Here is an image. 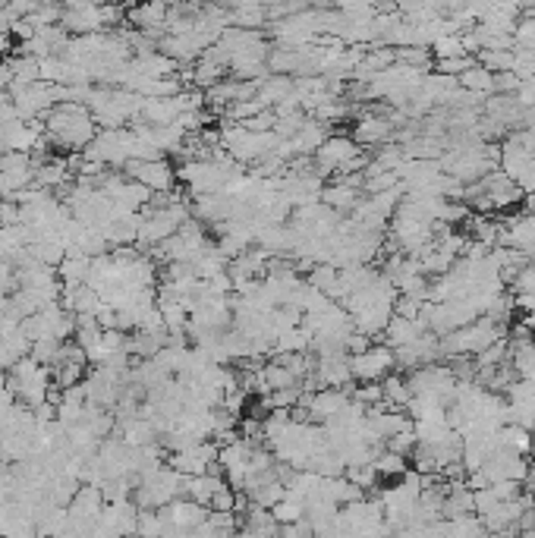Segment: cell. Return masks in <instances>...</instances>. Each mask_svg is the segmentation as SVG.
<instances>
[{
    "mask_svg": "<svg viewBox=\"0 0 535 538\" xmlns=\"http://www.w3.org/2000/svg\"><path fill=\"white\" fill-rule=\"evenodd\" d=\"M45 135L51 148H70V154H76L95 142L98 123L82 101H66L45 117Z\"/></svg>",
    "mask_w": 535,
    "mask_h": 538,
    "instance_id": "6da1fadb",
    "label": "cell"
},
{
    "mask_svg": "<svg viewBox=\"0 0 535 538\" xmlns=\"http://www.w3.org/2000/svg\"><path fill=\"white\" fill-rule=\"evenodd\" d=\"M126 179L145 187L151 195H168L177 189V167L170 164L168 158L161 161H129L126 167Z\"/></svg>",
    "mask_w": 535,
    "mask_h": 538,
    "instance_id": "7a4b0ae2",
    "label": "cell"
},
{
    "mask_svg": "<svg viewBox=\"0 0 535 538\" xmlns=\"http://www.w3.org/2000/svg\"><path fill=\"white\" fill-rule=\"evenodd\" d=\"M393 372V350L391 346H372V350L349 356V375L362 385H378Z\"/></svg>",
    "mask_w": 535,
    "mask_h": 538,
    "instance_id": "3957f363",
    "label": "cell"
},
{
    "mask_svg": "<svg viewBox=\"0 0 535 538\" xmlns=\"http://www.w3.org/2000/svg\"><path fill=\"white\" fill-rule=\"evenodd\" d=\"M359 154H366V152L356 145L353 135H328V139H324V145L315 152L318 177H322V173H334V177H337V173H341L349 161L359 158Z\"/></svg>",
    "mask_w": 535,
    "mask_h": 538,
    "instance_id": "277c9868",
    "label": "cell"
},
{
    "mask_svg": "<svg viewBox=\"0 0 535 538\" xmlns=\"http://www.w3.org/2000/svg\"><path fill=\"white\" fill-rule=\"evenodd\" d=\"M391 135H393V123H391V117H384V114H366V117H359L353 126V142L359 148L381 145V142H387Z\"/></svg>",
    "mask_w": 535,
    "mask_h": 538,
    "instance_id": "5b68a950",
    "label": "cell"
},
{
    "mask_svg": "<svg viewBox=\"0 0 535 538\" xmlns=\"http://www.w3.org/2000/svg\"><path fill=\"white\" fill-rule=\"evenodd\" d=\"M224 485H227V482H224V475H220V473H205V475H195V479H186L183 494L208 510V507H211V500H214V494H218Z\"/></svg>",
    "mask_w": 535,
    "mask_h": 538,
    "instance_id": "8992f818",
    "label": "cell"
},
{
    "mask_svg": "<svg viewBox=\"0 0 535 538\" xmlns=\"http://www.w3.org/2000/svg\"><path fill=\"white\" fill-rule=\"evenodd\" d=\"M535 447V438L532 431L520 429V425H504V429H497L495 435V450H510V454H532Z\"/></svg>",
    "mask_w": 535,
    "mask_h": 538,
    "instance_id": "52a82bcc",
    "label": "cell"
},
{
    "mask_svg": "<svg viewBox=\"0 0 535 538\" xmlns=\"http://www.w3.org/2000/svg\"><path fill=\"white\" fill-rule=\"evenodd\" d=\"M426 331H428V327L422 325V321H410V318H400V315H393V318L387 321L384 340L393 346V350H397V346H407V343H413V340H419Z\"/></svg>",
    "mask_w": 535,
    "mask_h": 538,
    "instance_id": "ba28073f",
    "label": "cell"
},
{
    "mask_svg": "<svg viewBox=\"0 0 535 538\" xmlns=\"http://www.w3.org/2000/svg\"><path fill=\"white\" fill-rule=\"evenodd\" d=\"M322 202L324 208L331 212H349L362 202V189H353V187H343V183H331L328 189H322Z\"/></svg>",
    "mask_w": 535,
    "mask_h": 538,
    "instance_id": "9c48e42d",
    "label": "cell"
},
{
    "mask_svg": "<svg viewBox=\"0 0 535 538\" xmlns=\"http://www.w3.org/2000/svg\"><path fill=\"white\" fill-rule=\"evenodd\" d=\"M224 66L220 64H214V60H208V57H199L195 60V70H193V85L199 91H211V89H218L220 82H224Z\"/></svg>",
    "mask_w": 535,
    "mask_h": 538,
    "instance_id": "30bf717a",
    "label": "cell"
},
{
    "mask_svg": "<svg viewBox=\"0 0 535 538\" xmlns=\"http://www.w3.org/2000/svg\"><path fill=\"white\" fill-rule=\"evenodd\" d=\"M381 387H384V406L387 410H407V404L413 400V394H410V385L403 375H387L384 381H381Z\"/></svg>",
    "mask_w": 535,
    "mask_h": 538,
    "instance_id": "8fae6325",
    "label": "cell"
},
{
    "mask_svg": "<svg viewBox=\"0 0 535 538\" xmlns=\"http://www.w3.org/2000/svg\"><path fill=\"white\" fill-rule=\"evenodd\" d=\"M272 516H274V523H278V525H297V523H303V519H306V500L287 491V498L280 500V504L272 507Z\"/></svg>",
    "mask_w": 535,
    "mask_h": 538,
    "instance_id": "7c38bea8",
    "label": "cell"
},
{
    "mask_svg": "<svg viewBox=\"0 0 535 538\" xmlns=\"http://www.w3.org/2000/svg\"><path fill=\"white\" fill-rule=\"evenodd\" d=\"M375 473H378V479H403V475L410 473V460L400 454H391V450H378V456H375Z\"/></svg>",
    "mask_w": 535,
    "mask_h": 538,
    "instance_id": "4fadbf2b",
    "label": "cell"
},
{
    "mask_svg": "<svg viewBox=\"0 0 535 538\" xmlns=\"http://www.w3.org/2000/svg\"><path fill=\"white\" fill-rule=\"evenodd\" d=\"M460 82V89L463 91H470V95H491L495 91V76H491L488 70H482V66H470V70L463 73V76L457 79Z\"/></svg>",
    "mask_w": 535,
    "mask_h": 538,
    "instance_id": "5bb4252c",
    "label": "cell"
},
{
    "mask_svg": "<svg viewBox=\"0 0 535 538\" xmlns=\"http://www.w3.org/2000/svg\"><path fill=\"white\" fill-rule=\"evenodd\" d=\"M479 66L488 70L491 76H501V73L513 70V51H482L479 54Z\"/></svg>",
    "mask_w": 535,
    "mask_h": 538,
    "instance_id": "9a60e30c",
    "label": "cell"
},
{
    "mask_svg": "<svg viewBox=\"0 0 535 538\" xmlns=\"http://www.w3.org/2000/svg\"><path fill=\"white\" fill-rule=\"evenodd\" d=\"M513 73L520 82H532L535 79V51H526V48H513Z\"/></svg>",
    "mask_w": 535,
    "mask_h": 538,
    "instance_id": "2e32d148",
    "label": "cell"
},
{
    "mask_svg": "<svg viewBox=\"0 0 535 538\" xmlns=\"http://www.w3.org/2000/svg\"><path fill=\"white\" fill-rule=\"evenodd\" d=\"M343 473H347V482H353L359 491H372L375 482H378V473H375L372 463H368V466H349L343 469Z\"/></svg>",
    "mask_w": 535,
    "mask_h": 538,
    "instance_id": "e0dca14e",
    "label": "cell"
},
{
    "mask_svg": "<svg viewBox=\"0 0 535 538\" xmlns=\"http://www.w3.org/2000/svg\"><path fill=\"white\" fill-rule=\"evenodd\" d=\"M416 429V425H413ZM410 429V431H400V435H393L391 441H387V450H391V454H400V456H413V450L419 447V441H416V431Z\"/></svg>",
    "mask_w": 535,
    "mask_h": 538,
    "instance_id": "ac0fdd59",
    "label": "cell"
},
{
    "mask_svg": "<svg viewBox=\"0 0 535 538\" xmlns=\"http://www.w3.org/2000/svg\"><path fill=\"white\" fill-rule=\"evenodd\" d=\"M513 287H516V293H532L535 296V265L522 268L520 274L513 277Z\"/></svg>",
    "mask_w": 535,
    "mask_h": 538,
    "instance_id": "d6986e66",
    "label": "cell"
},
{
    "mask_svg": "<svg viewBox=\"0 0 535 538\" xmlns=\"http://www.w3.org/2000/svg\"><path fill=\"white\" fill-rule=\"evenodd\" d=\"M513 308H520V312H526V315H535V296L532 293H516Z\"/></svg>",
    "mask_w": 535,
    "mask_h": 538,
    "instance_id": "ffe728a7",
    "label": "cell"
},
{
    "mask_svg": "<svg viewBox=\"0 0 535 538\" xmlns=\"http://www.w3.org/2000/svg\"><path fill=\"white\" fill-rule=\"evenodd\" d=\"M522 488H526V494L535 498V460H529V473H526V479H522Z\"/></svg>",
    "mask_w": 535,
    "mask_h": 538,
    "instance_id": "44dd1931",
    "label": "cell"
},
{
    "mask_svg": "<svg viewBox=\"0 0 535 538\" xmlns=\"http://www.w3.org/2000/svg\"><path fill=\"white\" fill-rule=\"evenodd\" d=\"M10 51H13V35L4 32V35H0V57H7Z\"/></svg>",
    "mask_w": 535,
    "mask_h": 538,
    "instance_id": "7402d4cb",
    "label": "cell"
},
{
    "mask_svg": "<svg viewBox=\"0 0 535 538\" xmlns=\"http://www.w3.org/2000/svg\"><path fill=\"white\" fill-rule=\"evenodd\" d=\"M488 538H520V529H504V532H488Z\"/></svg>",
    "mask_w": 535,
    "mask_h": 538,
    "instance_id": "603a6c76",
    "label": "cell"
},
{
    "mask_svg": "<svg viewBox=\"0 0 535 538\" xmlns=\"http://www.w3.org/2000/svg\"><path fill=\"white\" fill-rule=\"evenodd\" d=\"M520 538H535V525H529V529H520Z\"/></svg>",
    "mask_w": 535,
    "mask_h": 538,
    "instance_id": "cb8c5ba5",
    "label": "cell"
}]
</instances>
